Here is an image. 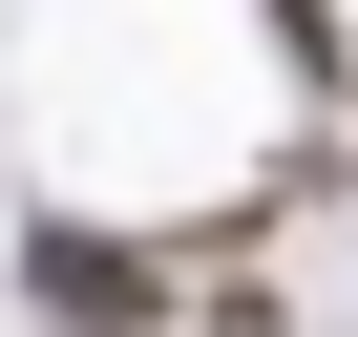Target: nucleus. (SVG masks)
Here are the masks:
<instances>
[{
    "instance_id": "f257e3e1",
    "label": "nucleus",
    "mask_w": 358,
    "mask_h": 337,
    "mask_svg": "<svg viewBox=\"0 0 358 337\" xmlns=\"http://www.w3.org/2000/svg\"><path fill=\"white\" fill-rule=\"evenodd\" d=\"M22 295H43V337H148V316H169V253H148V232L43 211V232H22Z\"/></svg>"
},
{
    "instance_id": "f03ea898",
    "label": "nucleus",
    "mask_w": 358,
    "mask_h": 337,
    "mask_svg": "<svg viewBox=\"0 0 358 337\" xmlns=\"http://www.w3.org/2000/svg\"><path fill=\"white\" fill-rule=\"evenodd\" d=\"M253 22H274V64H295V106H358V22H337V0H253Z\"/></svg>"
}]
</instances>
